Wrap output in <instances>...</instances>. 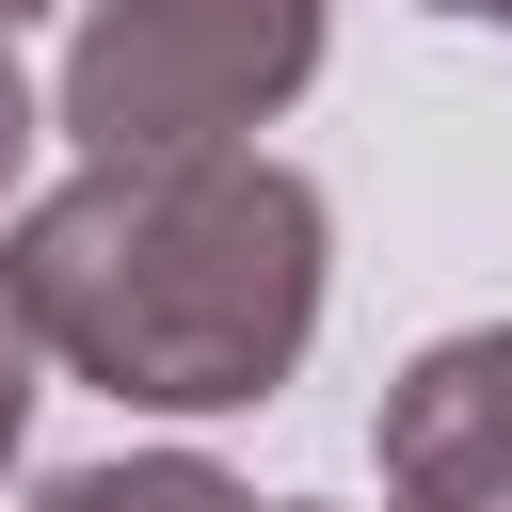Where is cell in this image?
<instances>
[{"mask_svg":"<svg viewBox=\"0 0 512 512\" xmlns=\"http://www.w3.org/2000/svg\"><path fill=\"white\" fill-rule=\"evenodd\" d=\"M0 256L64 384L128 416H256L320 336L336 224L272 144H160V160H80L64 192H32Z\"/></svg>","mask_w":512,"mask_h":512,"instance_id":"cell-1","label":"cell"},{"mask_svg":"<svg viewBox=\"0 0 512 512\" xmlns=\"http://www.w3.org/2000/svg\"><path fill=\"white\" fill-rule=\"evenodd\" d=\"M304 80H320V0H80V48L48 80V128L80 160L256 144Z\"/></svg>","mask_w":512,"mask_h":512,"instance_id":"cell-2","label":"cell"},{"mask_svg":"<svg viewBox=\"0 0 512 512\" xmlns=\"http://www.w3.org/2000/svg\"><path fill=\"white\" fill-rule=\"evenodd\" d=\"M368 464L384 480H512V320L400 352V384L368 400Z\"/></svg>","mask_w":512,"mask_h":512,"instance_id":"cell-3","label":"cell"},{"mask_svg":"<svg viewBox=\"0 0 512 512\" xmlns=\"http://www.w3.org/2000/svg\"><path fill=\"white\" fill-rule=\"evenodd\" d=\"M32 512H272V496H256V480H224L208 448H112V464L32 480Z\"/></svg>","mask_w":512,"mask_h":512,"instance_id":"cell-4","label":"cell"},{"mask_svg":"<svg viewBox=\"0 0 512 512\" xmlns=\"http://www.w3.org/2000/svg\"><path fill=\"white\" fill-rule=\"evenodd\" d=\"M48 368H64V352H48V320H32V288H16V256H0V464L32 448V400H48Z\"/></svg>","mask_w":512,"mask_h":512,"instance_id":"cell-5","label":"cell"},{"mask_svg":"<svg viewBox=\"0 0 512 512\" xmlns=\"http://www.w3.org/2000/svg\"><path fill=\"white\" fill-rule=\"evenodd\" d=\"M32 144H48V96H32V64H16V32H0V208H16Z\"/></svg>","mask_w":512,"mask_h":512,"instance_id":"cell-6","label":"cell"},{"mask_svg":"<svg viewBox=\"0 0 512 512\" xmlns=\"http://www.w3.org/2000/svg\"><path fill=\"white\" fill-rule=\"evenodd\" d=\"M384 512H512V480H384Z\"/></svg>","mask_w":512,"mask_h":512,"instance_id":"cell-7","label":"cell"},{"mask_svg":"<svg viewBox=\"0 0 512 512\" xmlns=\"http://www.w3.org/2000/svg\"><path fill=\"white\" fill-rule=\"evenodd\" d=\"M416 16H464V32H512V0H416Z\"/></svg>","mask_w":512,"mask_h":512,"instance_id":"cell-8","label":"cell"},{"mask_svg":"<svg viewBox=\"0 0 512 512\" xmlns=\"http://www.w3.org/2000/svg\"><path fill=\"white\" fill-rule=\"evenodd\" d=\"M32 16H48V0H0V32H32Z\"/></svg>","mask_w":512,"mask_h":512,"instance_id":"cell-9","label":"cell"},{"mask_svg":"<svg viewBox=\"0 0 512 512\" xmlns=\"http://www.w3.org/2000/svg\"><path fill=\"white\" fill-rule=\"evenodd\" d=\"M272 512H320V496H272Z\"/></svg>","mask_w":512,"mask_h":512,"instance_id":"cell-10","label":"cell"}]
</instances>
